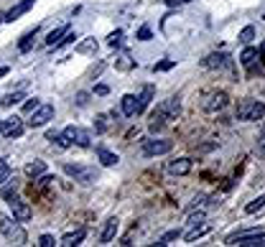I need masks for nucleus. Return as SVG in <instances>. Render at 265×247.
Masks as SVG:
<instances>
[{
	"label": "nucleus",
	"mask_w": 265,
	"mask_h": 247,
	"mask_svg": "<svg viewBox=\"0 0 265 247\" xmlns=\"http://www.w3.org/2000/svg\"><path fill=\"white\" fill-rule=\"evenodd\" d=\"M151 38H153V31L148 26H140L138 28V41H151Z\"/></svg>",
	"instance_id": "36"
},
{
	"label": "nucleus",
	"mask_w": 265,
	"mask_h": 247,
	"mask_svg": "<svg viewBox=\"0 0 265 247\" xmlns=\"http://www.w3.org/2000/svg\"><path fill=\"white\" fill-rule=\"evenodd\" d=\"M191 166H194L191 158H179V161H171L168 163V171L173 173V176H186V173L191 171Z\"/></svg>",
	"instance_id": "15"
},
{
	"label": "nucleus",
	"mask_w": 265,
	"mask_h": 247,
	"mask_svg": "<svg viewBox=\"0 0 265 247\" xmlns=\"http://www.w3.org/2000/svg\"><path fill=\"white\" fill-rule=\"evenodd\" d=\"M179 112H181V105H179V99H176V97L156 105V110L151 112V130H161V127L166 125V120H176V118H179Z\"/></svg>",
	"instance_id": "1"
},
{
	"label": "nucleus",
	"mask_w": 265,
	"mask_h": 247,
	"mask_svg": "<svg viewBox=\"0 0 265 247\" xmlns=\"http://www.w3.org/2000/svg\"><path fill=\"white\" fill-rule=\"evenodd\" d=\"M36 36H38V26H33L28 33H23V36H21V41H18V51H21V54L31 51V49H33V41H36Z\"/></svg>",
	"instance_id": "16"
},
{
	"label": "nucleus",
	"mask_w": 265,
	"mask_h": 247,
	"mask_svg": "<svg viewBox=\"0 0 265 247\" xmlns=\"http://www.w3.org/2000/svg\"><path fill=\"white\" fill-rule=\"evenodd\" d=\"M74 38H77V33H71V31H66L64 33V38L56 43V49H62V46H69V43H74Z\"/></svg>",
	"instance_id": "37"
},
{
	"label": "nucleus",
	"mask_w": 265,
	"mask_h": 247,
	"mask_svg": "<svg viewBox=\"0 0 265 247\" xmlns=\"http://www.w3.org/2000/svg\"><path fill=\"white\" fill-rule=\"evenodd\" d=\"M227 105H230V97H227V92H222V90L209 92L207 97H204V102H201V107L207 110V112H219V110H225Z\"/></svg>",
	"instance_id": "5"
},
{
	"label": "nucleus",
	"mask_w": 265,
	"mask_h": 247,
	"mask_svg": "<svg viewBox=\"0 0 265 247\" xmlns=\"http://www.w3.org/2000/svg\"><path fill=\"white\" fill-rule=\"evenodd\" d=\"M8 74V66H0V77H5Z\"/></svg>",
	"instance_id": "46"
},
{
	"label": "nucleus",
	"mask_w": 265,
	"mask_h": 247,
	"mask_svg": "<svg viewBox=\"0 0 265 247\" xmlns=\"http://www.w3.org/2000/svg\"><path fill=\"white\" fill-rule=\"evenodd\" d=\"M46 140L56 143V145H59V148H62V151L71 148V140H69V138H66L64 133H54V130H51V133H46Z\"/></svg>",
	"instance_id": "23"
},
{
	"label": "nucleus",
	"mask_w": 265,
	"mask_h": 247,
	"mask_svg": "<svg viewBox=\"0 0 265 247\" xmlns=\"http://www.w3.org/2000/svg\"><path fill=\"white\" fill-rule=\"evenodd\" d=\"M255 59H258V49L247 43V46L242 49V54H240V64H242V66H253Z\"/></svg>",
	"instance_id": "22"
},
{
	"label": "nucleus",
	"mask_w": 265,
	"mask_h": 247,
	"mask_svg": "<svg viewBox=\"0 0 265 247\" xmlns=\"http://www.w3.org/2000/svg\"><path fill=\"white\" fill-rule=\"evenodd\" d=\"M64 173H69L71 179H77L79 184H92L97 181V171L90 166H77V163H64Z\"/></svg>",
	"instance_id": "4"
},
{
	"label": "nucleus",
	"mask_w": 265,
	"mask_h": 247,
	"mask_svg": "<svg viewBox=\"0 0 265 247\" xmlns=\"http://www.w3.org/2000/svg\"><path fill=\"white\" fill-rule=\"evenodd\" d=\"M263 133H265V125H263Z\"/></svg>",
	"instance_id": "47"
},
{
	"label": "nucleus",
	"mask_w": 265,
	"mask_h": 247,
	"mask_svg": "<svg viewBox=\"0 0 265 247\" xmlns=\"http://www.w3.org/2000/svg\"><path fill=\"white\" fill-rule=\"evenodd\" d=\"M54 245H59V242H56L51 235H41V237H38V247H54Z\"/></svg>",
	"instance_id": "38"
},
{
	"label": "nucleus",
	"mask_w": 265,
	"mask_h": 247,
	"mask_svg": "<svg viewBox=\"0 0 265 247\" xmlns=\"http://www.w3.org/2000/svg\"><path fill=\"white\" fill-rule=\"evenodd\" d=\"M260 209H265V194H260L258 199H253V201H250V204L245 207L247 214H255V212H260Z\"/></svg>",
	"instance_id": "29"
},
{
	"label": "nucleus",
	"mask_w": 265,
	"mask_h": 247,
	"mask_svg": "<svg viewBox=\"0 0 265 247\" xmlns=\"http://www.w3.org/2000/svg\"><path fill=\"white\" fill-rule=\"evenodd\" d=\"M95 130L97 133H105L107 130V115H97L95 118Z\"/></svg>",
	"instance_id": "34"
},
{
	"label": "nucleus",
	"mask_w": 265,
	"mask_h": 247,
	"mask_svg": "<svg viewBox=\"0 0 265 247\" xmlns=\"http://www.w3.org/2000/svg\"><path fill=\"white\" fill-rule=\"evenodd\" d=\"M23 133V120L16 118V115H10V118L0 120V135L3 138H18Z\"/></svg>",
	"instance_id": "9"
},
{
	"label": "nucleus",
	"mask_w": 265,
	"mask_h": 247,
	"mask_svg": "<svg viewBox=\"0 0 265 247\" xmlns=\"http://www.w3.org/2000/svg\"><path fill=\"white\" fill-rule=\"evenodd\" d=\"M265 118V102H258V99L247 97L237 105V120L242 123H258Z\"/></svg>",
	"instance_id": "2"
},
{
	"label": "nucleus",
	"mask_w": 265,
	"mask_h": 247,
	"mask_svg": "<svg viewBox=\"0 0 265 247\" xmlns=\"http://www.w3.org/2000/svg\"><path fill=\"white\" fill-rule=\"evenodd\" d=\"M87 102H90V94H87V92H79V94H77V105H79V107H87Z\"/></svg>",
	"instance_id": "41"
},
{
	"label": "nucleus",
	"mask_w": 265,
	"mask_h": 247,
	"mask_svg": "<svg viewBox=\"0 0 265 247\" xmlns=\"http://www.w3.org/2000/svg\"><path fill=\"white\" fill-rule=\"evenodd\" d=\"M173 66H176V62H173V59H164V62L153 64V71H168V69H173Z\"/></svg>",
	"instance_id": "35"
},
{
	"label": "nucleus",
	"mask_w": 265,
	"mask_h": 247,
	"mask_svg": "<svg viewBox=\"0 0 265 247\" xmlns=\"http://www.w3.org/2000/svg\"><path fill=\"white\" fill-rule=\"evenodd\" d=\"M234 245H242V247H265V232H255V235H250V237L237 240Z\"/></svg>",
	"instance_id": "19"
},
{
	"label": "nucleus",
	"mask_w": 265,
	"mask_h": 247,
	"mask_svg": "<svg viewBox=\"0 0 265 247\" xmlns=\"http://www.w3.org/2000/svg\"><path fill=\"white\" fill-rule=\"evenodd\" d=\"M115 66L120 69V71H128V69L135 66V59H130V54H128V51H123V54L115 59Z\"/></svg>",
	"instance_id": "25"
},
{
	"label": "nucleus",
	"mask_w": 265,
	"mask_h": 247,
	"mask_svg": "<svg viewBox=\"0 0 265 247\" xmlns=\"http://www.w3.org/2000/svg\"><path fill=\"white\" fill-rule=\"evenodd\" d=\"M95 94H97V97L110 94V87H107V84H97V87H95Z\"/></svg>",
	"instance_id": "40"
},
{
	"label": "nucleus",
	"mask_w": 265,
	"mask_h": 247,
	"mask_svg": "<svg viewBox=\"0 0 265 247\" xmlns=\"http://www.w3.org/2000/svg\"><path fill=\"white\" fill-rule=\"evenodd\" d=\"M95 51H97V41L95 38H84L77 46V54H95Z\"/></svg>",
	"instance_id": "28"
},
{
	"label": "nucleus",
	"mask_w": 265,
	"mask_h": 247,
	"mask_svg": "<svg viewBox=\"0 0 265 247\" xmlns=\"http://www.w3.org/2000/svg\"><path fill=\"white\" fill-rule=\"evenodd\" d=\"M49 120H54V105H38L31 112V120H28V125H31V127H43Z\"/></svg>",
	"instance_id": "10"
},
{
	"label": "nucleus",
	"mask_w": 265,
	"mask_h": 247,
	"mask_svg": "<svg viewBox=\"0 0 265 247\" xmlns=\"http://www.w3.org/2000/svg\"><path fill=\"white\" fill-rule=\"evenodd\" d=\"M66 31H69V26H66V23H64V26H59V28H54V31L46 36V43H49V46H56V43L64 38V33H66Z\"/></svg>",
	"instance_id": "24"
},
{
	"label": "nucleus",
	"mask_w": 265,
	"mask_h": 247,
	"mask_svg": "<svg viewBox=\"0 0 265 247\" xmlns=\"http://www.w3.org/2000/svg\"><path fill=\"white\" fill-rule=\"evenodd\" d=\"M64 135L71 140V145H79V148H90V143H92V135L87 133L84 127H77V125H69L64 130Z\"/></svg>",
	"instance_id": "8"
},
{
	"label": "nucleus",
	"mask_w": 265,
	"mask_h": 247,
	"mask_svg": "<svg viewBox=\"0 0 265 247\" xmlns=\"http://www.w3.org/2000/svg\"><path fill=\"white\" fill-rule=\"evenodd\" d=\"M201 66H207V69H227V66H232V59L225 51H214V54H209L207 59L201 62Z\"/></svg>",
	"instance_id": "11"
},
{
	"label": "nucleus",
	"mask_w": 265,
	"mask_h": 247,
	"mask_svg": "<svg viewBox=\"0 0 265 247\" xmlns=\"http://www.w3.org/2000/svg\"><path fill=\"white\" fill-rule=\"evenodd\" d=\"M199 224H207V214H204V212H191L189 227H199Z\"/></svg>",
	"instance_id": "31"
},
{
	"label": "nucleus",
	"mask_w": 265,
	"mask_h": 247,
	"mask_svg": "<svg viewBox=\"0 0 265 247\" xmlns=\"http://www.w3.org/2000/svg\"><path fill=\"white\" fill-rule=\"evenodd\" d=\"M21 99H23V92L18 90V92H10V94H5L3 99H0V105H3V107H13V105H18Z\"/></svg>",
	"instance_id": "26"
},
{
	"label": "nucleus",
	"mask_w": 265,
	"mask_h": 247,
	"mask_svg": "<svg viewBox=\"0 0 265 247\" xmlns=\"http://www.w3.org/2000/svg\"><path fill=\"white\" fill-rule=\"evenodd\" d=\"M117 227H120V222H117V216H112V219L105 222V229H102V235H99V242L102 245H110L117 235Z\"/></svg>",
	"instance_id": "14"
},
{
	"label": "nucleus",
	"mask_w": 265,
	"mask_h": 247,
	"mask_svg": "<svg viewBox=\"0 0 265 247\" xmlns=\"http://www.w3.org/2000/svg\"><path fill=\"white\" fill-rule=\"evenodd\" d=\"M33 3H36V0H21V3H16V5H13V8L5 13V18H3V21H8V23L18 21V18L23 16V13H28V10L33 8Z\"/></svg>",
	"instance_id": "12"
},
{
	"label": "nucleus",
	"mask_w": 265,
	"mask_h": 247,
	"mask_svg": "<svg viewBox=\"0 0 265 247\" xmlns=\"http://www.w3.org/2000/svg\"><path fill=\"white\" fill-rule=\"evenodd\" d=\"M5 199H8V204H10V209H13V216H16V222H21V224H23V222L31 219V207H28L21 196L8 194Z\"/></svg>",
	"instance_id": "6"
},
{
	"label": "nucleus",
	"mask_w": 265,
	"mask_h": 247,
	"mask_svg": "<svg viewBox=\"0 0 265 247\" xmlns=\"http://www.w3.org/2000/svg\"><path fill=\"white\" fill-rule=\"evenodd\" d=\"M120 107H123V115H125V118H135V107H138L135 94H125V97L120 99Z\"/></svg>",
	"instance_id": "18"
},
{
	"label": "nucleus",
	"mask_w": 265,
	"mask_h": 247,
	"mask_svg": "<svg viewBox=\"0 0 265 247\" xmlns=\"http://www.w3.org/2000/svg\"><path fill=\"white\" fill-rule=\"evenodd\" d=\"M153 94H156V90H153V84H145V87H143V92H140V94H135V99H138V107H135V115H143V112H145V107L151 105V99H153Z\"/></svg>",
	"instance_id": "13"
},
{
	"label": "nucleus",
	"mask_w": 265,
	"mask_h": 247,
	"mask_svg": "<svg viewBox=\"0 0 265 247\" xmlns=\"http://www.w3.org/2000/svg\"><path fill=\"white\" fill-rule=\"evenodd\" d=\"M107 43H110L112 49L120 46V43H123V31H120V28H117V31H112V33L107 36Z\"/></svg>",
	"instance_id": "33"
},
{
	"label": "nucleus",
	"mask_w": 265,
	"mask_h": 247,
	"mask_svg": "<svg viewBox=\"0 0 265 247\" xmlns=\"http://www.w3.org/2000/svg\"><path fill=\"white\" fill-rule=\"evenodd\" d=\"M204 199H207V194H197L194 199H191V207H199V204H204Z\"/></svg>",
	"instance_id": "42"
},
{
	"label": "nucleus",
	"mask_w": 265,
	"mask_h": 247,
	"mask_svg": "<svg viewBox=\"0 0 265 247\" xmlns=\"http://www.w3.org/2000/svg\"><path fill=\"white\" fill-rule=\"evenodd\" d=\"M97 158H99V163H102V166H107V168L120 163V155L112 153V151H107V148H97Z\"/></svg>",
	"instance_id": "17"
},
{
	"label": "nucleus",
	"mask_w": 265,
	"mask_h": 247,
	"mask_svg": "<svg viewBox=\"0 0 265 247\" xmlns=\"http://www.w3.org/2000/svg\"><path fill=\"white\" fill-rule=\"evenodd\" d=\"M21 222H16V216H8L0 212V235L8 237L10 242H16V245H26V232L18 227Z\"/></svg>",
	"instance_id": "3"
},
{
	"label": "nucleus",
	"mask_w": 265,
	"mask_h": 247,
	"mask_svg": "<svg viewBox=\"0 0 265 247\" xmlns=\"http://www.w3.org/2000/svg\"><path fill=\"white\" fill-rule=\"evenodd\" d=\"M168 5H179V3H186V0H166Z\"/></svg>",
	"instance_id": "45"
},
{
	"label": "nucleus",
	"mask_w": 265,
	"mask_h": 247,
	"mask_svg": "<svg viewBox=\"0 0 265 247\" xmlns=\"http://www.w3.org/2000/svg\"><path fill=\"white\" fill-rule=\"evenodd\" d=\"M237 38H240V43H245V46H247V43H253V38H255V26H245Z\"/></svg>",
	"instance_id": "30"
},
{
	"label": "nucleus",
	"mask_w": 265,
	"mask_h": 247,
	"mask_svg": "<svg viewBox=\"0 0 265 247\" xmlns=\"http://www.w3.org/2000/svg\"><path fill=\"white\" fill-rule=\"evenodd\" d=\"M258 56H260V64H265V43L260 46V51H258Z\"/></svg>",
	"instance_id": "44"
},
{
	"label": "nucleus",
	"mask_w": 265,
	"mask_h": 247,
	"mask_svg": "<svg viewBox=\"0 0 265 247\" xmlns=\"http://www.w3.org/2000/svg\"><path fill=\"white\" fill-rule=\"evenodd\" d=\"M179 237H181V229H168L166 235H161V240H158L156 245H158V247H166L168 242H173V240H179Z\"/></svg>",
	"instance_id": "27"
},
{
	"label": "nucleus",
	"mask_w": 265,
	"mask_h": 247,
	"mask_svg": "<svg viewBox=\"0 0 265 247\" xmlns=\"http://www.w3.org/2000/svg\"><path fill=\"white\" fill-rule=\"evenodd\" d=\"M38 105H41V102H38V97H31V99H28V102L23 105V112H33Z\"/></svg>",
	"instance_id": "39"
},
{
	"label": "nucleus",
	"mask_w": 265,
	"mask_h": 247,
	"mask_svg": "<svg viewBox=\"0 0 265 247\" xmlns=\"http://www.w3.org/2000/svg\"><path fill=\"white\" fill-rule=\"evenodd\" d=\"M84 235L87 232L84 229H77V232H66V235L59 240V245H64V247H74V245H79L82 240H84Z\"/></svg>",
	"instance_id": "20"
},
{
	"label": "nucleus",
	"mask_w": 265,
	"mask_h": 247,
	"mask_svg": "<svg viewBox=\"0 0 265 247\" xmlns=\"http://www.w3.org/2000/svg\"><path fill=\"white\" fill-rule=\"evenodd\" d=\"M5 181H10V163H8V158L0 161V186H3Z\"/></svg>",
	"instance_id": "32"
},
{
	"label": "nucleus",
	"mask_w": 265,
	"mask_h": 247,
	"mask_svg": "<svg viewBox=\"0 0 265 247\" xmlns=\"http://www.w3.org/2000/svg\"><path fill=\"white\" fill-rule=\"evenodd\" d=\"M43 173H46V163H43V161H33V163H28L26 166V176L28 179H41L43 176Z\"/></svg>",
	"instance_id": "21"
},
{
	"label": "nucleus",
	"mask_w": 265,
	"mask_h": 247,
	"mask_svg": "<svg viewBox=\"0 0 265 247\" xmlns=\"http://www.w3.org/2000/svg\"><path fill=\"white\" fill-rule=\"evenodd\" d=\"M258 153H260V155H265V133H263V138L258 140Z\"/></svg>",
	"instance_id": "43"
},
{
	"label": "nucleus",
	"mask_w": 265,
	"mask_h": 247,
	"mask_svg": "<svg viewBox=\"0 0 265 247\" xmlns=\"http://www.w3.org/2000/svg\"><path fill=\"white\" fill-rule=\"evenodd\" d=\"M173 148V143L171 140H164V138H158V140H145L143 143V155L145 158H153V155H164Z\"/></svg>",
	"instance_id": "7"
}]
</instances>
